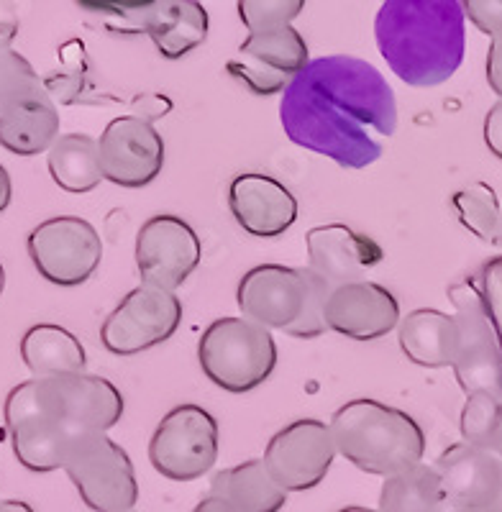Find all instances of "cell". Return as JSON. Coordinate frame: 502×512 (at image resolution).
<instances>
[{"instance_id":"6da1fadb","label":"cell","mask_w":502,"mask_h":512,"mask_svg":"<svg viewBox=\"0 0 502 512\" xmlns=\"http://www.w3.org/2000/svg\"><path fill=\"white\" fill-rule=\"evenodd\" d=\"M280 121L300 149L344 169H364L380 162V139L397 131V100L377 67L349 54H328L310 59L282 93Z\"/></svg>"},{"instance_id":"7a4b0ae2","label":"cell","mask_w":502,"mask_h":512,"mask_svg":"<svg viewBox=\"0 0 502 512\" xmlns=\"http://www.w3.org/2000/svg\"><path fill=\"white\" fill-rule=\"evenodd\" d=\"M382 59L410 88H438L467 52L462 0H385L374 18Z\"/></svg>"},{"instance_id":"3957f363","label":"cell","mask_w":502,"mask_h":512,"mask_svg":"<svg viewBox=\"0 0 502 512\" xmlns=\"http://www.w3.org/2000/svg\"><path fill=\"white\" fill-rule=\"evenodd\" d=\"M328 425L339 456L364 474L395 477L423 464L426 456V433L418 420L372 397L341 405Z\"/></svg>"},{"instance_id":"277c9868","label":"cell","mask_w":502,"mask_h":512,"mask_svg":"<svg viewBox=\"0 0 502 512\" xmlns=\"http://www.w3.org/2000/svg\"><path fill=\"white\" fill-rule=\"evenodd\" d=\"M59 136V111L47 82L29 59L0 49V146L18 157H36Z\"/></svg>"},{"instance_id":"5b68a950","label":"cell","mask_w":502,"mask_h":512,"mask_svg":"<svg viewBox=\"0 0 502 512\" xmlns=\"http://www.w3.org/2000/svg\"><path fill=\"white\" fill-rule=\"evenodd\" d=\"M200 369L216 387L231 395H246L267 382L277 369V344L272 331L254 320H213L198 344Z\"/></svg>"},{"instance_id":"8992f818","label":"cell","mask_w":502,"mask_h":512,"mask_svg":"<svg viewBox=\"0 0 502 512\" xmlns=\"http://www.w3.org/2000/svg\"><path fill=\"white\" fill-rule=\"evenodd\" d=\"M449 300L454 305L456 331H459L456 359L451 367L456 382L464 395L487 392L502 400V346L477 277L454 282L449 287Z\"/></svg>"},{"instance_id":"52a82bcc","label":"cell","mask_w":502,"mask_h":512,"mask_svg":"<svg viewBox=\"0 0 502 512\" xmlns=\"http://www.w3.org/2000/svg\"><path fill=\"white\" fill-rule=\"evenodd\" d=\"M65 474L93 512H126L139 502L134 461L108 433H88L72 441Z\"/></svg>"},{"instance_id":"ba28073f","label":"cell","mask_w":502,"mask_h":512,"mask_svg":"<svg viewBox=\"0 0 502 512\" xmlns=\"http://www.w3.org/2000/svg\"><path fill=\"white\" fill-rule=\"evenodd\" d=\"M34 390L41 410L70 438L108 433L123 418V395L98 374L34 377Z\"/></svg>"},{"instance_id":"9c48e42d","label":"cell","mask_w":502,"mask_h":512,"mask_svg":"<svg viewBox=\"0 0 502 512\" xmlns=\"http://www.w3.org/2000/svg\"><path fill=\"white\" fill-rule=\"evenodd\" d=\"M149 461L170 482H195L218 461V420L200 405H177L159 420Z\"/></svg>"},{"instance_id":"30bf717a","label":"cell","mask_w":502,"mask_h":512,"mask_svg":"<svg viewBox=\"0 0 502 512\" xmlns=\"http://www.w3.org/2000/svg\"><path fill=\"white\" fill-rule=\"evenodd\" d=\"M182 323L180 297L162 287L144 285L126 292L100 326V344L113 356H136L170 341Z\"/></svg>"},{"instance_id":"8fae6325","label":"cell","mask_w":502,"mask_h":512,"mask_svg":"<svg viewBox=\"0 0 502 512\" xmlns=\"http://www.w3.org/2000/svg\"><path fill=\"white\" fill-rule=\"evenodd\" d=\"M31 264L57 287H77L98 272L103 241L95 226L77 216H57L39 223L26 239Z\"/></svg>"},{"instance_id":"7c38bea8","label":"cell","mask_w":502,"mask_h":512,"mask_svg":"<svg viewBox=\"0 0 502 512\" xmlns=\"http://www.w3.org/2000/svg\"><path fill=\"white\" fill-rule=\"evenodd\" d=\"M336 456L339 451L331 425L316 418H300L269 438L262 461L272 479L292 495L316 489Z\"/></svg>"},{"instance_id":"4fadbf2b","label":"cell","mask_w":502,"mask_h":512,"mask_svg":"<svg viewBox=\"0 0 502 512\" xmlns=\"http://www.w3.org/2000/svg\"><path fill=\"white\" fill-rule=\"evenodd\" d=\"M308 44L295 26L249 34L239 52L226 62V72L254 95L285 93L308 67Z\"/></svg>"},{"instance_id":"5bb4252c","label":"cell","mask_w":502,"mask_h":512,"mask_svg":"<svg viewBox=\"0 0 502 512\" xmlns=\"http://www.w3.org/2000/svg\"><path fill=\"white\" fill-rule=\"evenodd\" d=\"M134 254L144 285L177 292L198 269L203 246L190 223L172 213H159L139 228Z\"/></svg>"},{"instance_id":"9a60e30c","label":"cell","mask_w":502,"mask_h":512,"mask_svg":"<svg viewBox=\"0 0 502 512\" xmlns=\"http://www.w3.org/2000/svg\"><path fill=\"white\" fill-rule=\"evenodd\" d=\"M103 180L126 190L152 185L164 167V141L144 116H118L98 139Z\"/></svg>"},{"instance_id":"2e32d148","label":"cell","mask_w":502,"mask_h":512,"mask_svg":"<svg viewBox=\"0 0 502 512\" xmlns=\"http://www.w3.org/2000/svg\"><path fill=\"white\" fill-rule=\"evenodd\" d=\"M308 297V269L285 264H259L249 269L236 290V303L244 318L282 333L303 318Z\"/></svg>"},{"instance_id":"e0dca14e","label":"cell","mask_w":502,"mask_h":512,"mask_svg":"<svg viewBox=\"0 0 502 512\" xmlns=\"http://www.w3.org/2000/svg\"><path fill=\"white\" fill-rule=\"evenodd\" d=\"M6 428L18 464L34 474L65 469L67 451L75 438L67 436L36 400L34 379L18 384L6 397Z\"/></svg>"},{"instance_id":"ac0fdd59","label":"cell","mask_w":502,"mask_h":512,"mask_svg":"<svg viewBox=\"0 0 502 512\" xmlns=\"http://www.w3.org/2000/svg\"><path fill=\"white\" fill-rule=\"evenodd\" d=\"M400 303L377 282H351L331 290L326 303L328 331L351 341H377L400 328Z\"/></svg>"},{"instance_id":"d6986e66","label":"cell","mask_w":502,"mask_h":512,"mask_svg":"<svg viewBox=\"0 0 502 512\" xmlns=\"http://www.w3.org/2000/svg\"><path fill=\"white\" fill-rule=\"evenodd\" d=\"M308 269L336 290L341 285L362 282L364 274L382 264L385 251L367 233L354 231L346 223H326L305 233Z\"/></svg>"},{"instance_id":"ffe728a7","label":"cell","mask_w":502,"mask_h":512,"mask_svg":"<svg viewBox=\"0 0 502 512\" xmlns=\"http://www.w3.org/2000/svg\"><path fill=\"white\" fill-rule=\"evenodd\" d=\"M228 208L234 221L249 236L277 239L295 226L300 213L298 198L280 180L259 172H244L228 185Z\"/></svg>"},{"instance_id":"44dd1931","label":"cell","mask_w":502,"mask_h":512,"mask_svg":"<svg viewBox=\"0 0 502 512\" xmlns=\"http://www.w3.org/2000/svg\"><path fill=\"white\" fill-rule=\"evenodd\" d=\"M433 469L454 507L487 512L500 497L502 459L490 451L459 441L433 461Z\"/></svg>"},{"instance_id":"7402d4cb","label":"cell","mask_w":502,"mask_h":512,"mask_svg":"<svg viewBox=\"0 0 502 512\" xmlns=\"http://www.w3.org/2000/svg\"><path fill=\"white\" fill-rule=\"evenodd\" d=\"M136 31L149 36L164 59H182L205 44L211 18L200 0H154L139 18Z\"/></svg>"},{"instance_id":"603a6c76","label":"cell","mask_w":502,"mask_h":512,"mask_svg":"<svg viewBox=\"0 0 502 512\" xmlns=\"http://www.w3.org/2000/svg\"><path fill=\"white\" fill-rule=\"evenodd\" d=\"M397 341L410 364L444 369L454 367L459 331L454 315L436 308H418L400 320Z\"/></svg>"},{"instance_id":"cb8c5ba5","label":"cell","mask_w":502,"mask_h":512,"mask_svg":"<svg viewBox=\"0 0 502 512\" xmlns=\"http://www.w3.org/2000/svg\"><path fill=\"white\" fill-rule=\"evenodd\" d=\"M21 359L36 379L80 374L88 369V354L80 338L57 323L31 326L21 338Z\"/></svg>"},{"instance_id":"d4e9b609","label":"cell","mask_w":502,"mask_h":512,"mask_svg":"<svg viewBox=\"0 0 502 512\" xmlns=\"http://www.w3.org/2000/svg\"><path fill=\"white\" fill-rule=\"evenodd\" d=\"M211 492L239 512H280L287 502V492L272 479L262 459H249L216 472Z\"/></svg>"},{"instance_id":"484cf974","label":"cell","mask_w":502,"mask_h":512,"mask_svg":"<svg viewBox=\"0 0 502 512\" xmlns=\"http://www.w3.org/2000/svg\"><path fill=\"white\" fill-rule=\"evenodd\" d=\"M47 167L52 180L65 192L82 195L103 182L98 139L88 134H62L47 152Z\"/></svg>"},{"instance_id":"4316f807","label":"cell","mask_w":502,"mask_h":512,"mask_svg":"<svg viewBox=\"0 0 502 512\" xmlns=\"http://www.w3.org/2000/svg\"><path fill=\"white\" fill-rule=\"evenodd\" d=\"M451 507L441 477L433 464H418L395 477H387L380 489V512H446Z\"/></svg>"},{"instance_id":"83f0119b","label":"cell","mask_w":502,"mask_h":512,"mask_svg":"<svg viewBox=\"0 0 502 512\" xmlns=\"http://www.w3.org/2000/svg\"><path fill=\"white\" fill-rule=\"evenodd\" d=\"M451 208L472 236L495 246L502 226V208L495 187L487 182H472L451 195Z\"/></svg>"},{"instance_id":"f1b7e54d","label":"cell","mask_w":502,"mask_h":512,"mask_svg":"<svg viewBox=\"0 0 502 512\" xmlns=\"http://www.w3.org/2000/svg\"><path fill=\"white\" fill-rule=\"evenodd\" d=\"M459 431L462 441L490 451L502 459V400L487 392L467 395L462 415H459Z\"/></svg>"},{"instance_id":"f546056e","label":"cell","mask_w":502,"mask_h":512,"mask_svg":"<svg viewBox=\"0 0 502 512\" xmlns=\"http://www.w3.org/2000/svg\"><path fill=\"white\" fill-rule=\"evenodd\" d=\"M303 8L305 0H239L236 11L249 34H262L292 26Z\"/></svg>"},{"instance_id":"4dcf8cb0","label":"cell","mask_w":502,"mask_h":512,"mask_svg":"<svg viewBox=\"0 0 502 512\" xmlns=\"http://www.w3.org/2000/svg\"><path fill=\"white\" fill-rule=\"evenodd\" d=\"M474 277H477V285L482 290V297H485L487 313H490L492 326H495L502 346V254L492 256L490 262L482 264V269Z\"/></svg>"},{"instance_id":"1f68e13d","label":"cell","mask_w":502,"mask_h":512,"mask_svg":"<svg viewBox=\"0 0 502 512\" xmlns=\"http://www.w3.org/2000/svg\"><path fill=\"white\" fill-rule=\"evenodd\" d=\"M77 8L85 13H95V16H111L129 21L131 29L136 31L139 18L144 16L149 8L154 6V0H75Z\"/></svg>"},{"instance_id":"d6a6232c","label":"cell","mask_w":502,"mask_h":512,"mask_svg":"<svg viewBox=\"0 0 502 512\" xmlns=\"http://www.w3.org/2000/svg\"><path fill=\"white\" fill-rule=\"evenodd\" d=\"M469 24L485 36L502 34V0H462Z\"/></svg>"},{"instance_id":"836d02e7","label":"cell","mask_w":502,"mask_h":512,"mask_svg":"<svg viewBox=\"0 0 502 512\" xmlns=\"http://www.w3.org/2000/svg\"><path fill=\"white\" fill-rule=\"evenodd\" d=\"M487 85H490L492 93L497 95V100H502V34L492 36L490 49H487Z\"/></svg>"},{"instance_id":"e575fe53","label":"cell","mask_w":502,"mask_h":512,"mask_svg":"<svg viewBox=\"0 0 502 512\" xmlns=\"http://www.w3.org/2000/svg\"><path fill=\"white\" fill-rule=\"evenodd\" d=\"M485 144L492 157L502 162V100H497L485 116Z\"/></svg>"},{"instance_id":"d590c367","label":"cell","mask_w":502,"mask_h":512,"mask_svg":"<svg viewBox=\"0 0 502 512\" xmlns=\"http://www.w3.org/2000/svg\"><path fill=\"white\" fill-rule=\"evenodd\" d=\"M193 512H239V510H236V507L231 505V502H228V500H223V497H218V495H213V492H208V495H205L203 500H200L198 505H195Z\"/></svg>"},{"instance_id":"8d00e7d4","label":"cell","mask_w":502,"mask_h":512,"mask_svg":"<svg viewBox=\"0 0 502 512\" xmlns=\"http://www.w3.org/2000/svg\"><path fill=\"white\" fill-rule=\"evenodd\" d=\"M13 200V185H11V175H8V169L0 164V213L11 205Z\"/></svg>"},{"instance_id":"74e56055","label":"cell","mask_w":502,"mask_h":512,"mask_svg":"<svg viewBox=\"0 0 502 512\" xmlns=\"http://www.w3.org/2000/svg\"><path fill=\"white\" fill-rule=\"evenodd\" d=\"M16 31V24H0V49H11Z\"/></svg>"},{"instance_id":"f35d334b","label":"cell","mask_w":502,"mask_h":512,"mask_svg":"<svg viewBox=\"0 0 502 512\" xmlns=\"http://www.w3.org/2000/svg\"><path fill=\"white\" fill-rule=\"evenodd\" d=\"M0 512H34V507L21 500H0Z\"/></svg>"},{"instance_id":"ab89813d","label":"cell","mask_w":502,"mask_h":512,"mask_svg":"<svg viewBox=\"0 0 502 512\" xmlns=\"http://www.w3.org/2000/svg\"><path fill=\"white\" fill-rule=\"evenodd\" d=\"M336 512H380V510H372V507H362V505H349V507H341Z\"/></svg>"},{"instance_id":"60d3db41","label":"cell","mask_w":502,"mask_h":512,"mask_svg":"<svg viewBox=\"0 0 502 512\" xmlns=\"http://www.w3.org/2000/svg\"><path fill=\"white\" fill-rule=\"evenodd\" d=\"M487 512H502V489H500V497H497V502Z\"/></svg>"},{"instance_id":"b9f144b4","label":"cell","mask_w":502,"mask_h":512,"mask_svg":"<svg viewBox=\"0 0 502 512\" xmlns=\"http://www.w3.org/2000/svg\"><path fill=\"white\" fill-rule=\"evenodd\" d=\"M3 287H6V269L0 264V295H3Z\"/></svg>"},{"instance_id":"7bdbcfd3","label":"cell","mask_w":502,"mask_h":512,"mask_svg":"<svg viewBox=\"0 0 502 512\" xmlns=\"http://www.w3.org/2000/svg\"><path fill=\"white\" fill-rule=\"evenodd\" d=\"M446 512H479V510H469V507H454V505H451Z\"/></svg>"},{"instance_id":"ee69618b","label":"cell","mask_w":502,"mask_h":512,"mask_svg":"<svg viewBox=\"0 0 502 512\" xmlns=\"http://www.w3.org/2000/svg\"><path fill=\"white\" fill-rule=\"evenodd\" d=\"M495 246H502V226H500V233H497V241H495Z\"/></svg>"},{"instance_id":"f6af8a7d","label":"cell","mask_w":502,"mask_h":512,"mask_svg":"<svg viewBox=\"0 0 502 512\" xmlns=\"http://www.w3.org/2000/svg\"><path fill=\"white\" fill-rule=\"evenodd\" d=\"M126 512H136V510H126Z\"/></svg>"}]
</instances>
